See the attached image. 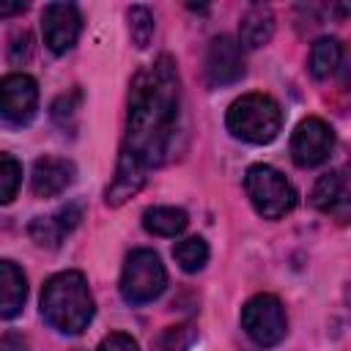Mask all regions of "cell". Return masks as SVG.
Here are the masks:
<instances>
[{"label": "cell", "mask_w": 351, "mask_h": 351, "mask_svg": "<svg viewBox=\"0 0 351 351\" xmlns=\"http://www.w3.org/2000/svg\"><path fill=\"white\" fill-rule=\"evenodd\" d=\"M178 107L181 82L176 60L170 55H159L132 80L126 137L118 156L134 159L145 170L159 167L167 159L178 132Z\"/></svg>", "instance_id": "obj_1"}, {"label": "cell", "mask_w": 351, "mask_h": 351, "mask_svg": "<svg viewBox=\"0 0 351 351\" xmlns=\"http://www.w3.org/2000/svg\"><path fill=\"white\" fill-rule=\"evenodd\" d=\"M41 318L63 332L80 335L93 321V296L82 271H58L41 288Z\"/></svg>", "instance_id": "obj_2"}, {"label": "cell", "mask_w": 351, "mask_h": 351, "mask_svg": "<svg viewBox=\"0 0 351 351\" xmlns=\"http://www.w3.org/2000/svg\"><path fill=\"white\" fill-rule=\"evenodd\" d=\"M225 123H228L233 137L252 143V145H263L280 134L282 110L266 93H247L228 107Z\"/></svg>", "instance_id": "obj_3"}, {"label": "cell", "mask_w": 351, "mask_h": 351, "mask_svg": "<svg viewBox=\"0 0 351 351\" xmlns=\"http://www.w3.org/2000/svg\"><path fill=\"white\" fill-rule=\"evenodd\" d=\"M244 189L252 203V208L263 219H280L296 206V189L293 184L274 170L271 165H252L244 173Z\"/></svg>", "instance_id": "obj_4"}, {"label": "cell", "mask_w": 351, "mask_h": 351, "mask_svg": "<svg viewBox=\"0 0 351 351\" xmlns=\"http://www.w3.org/2000/svg\"><path fill=\"white\" fill-rule=\"evenodd\" d=\"M167 285V271L154 250H134L129 252L123 271H121V296L129 304H148L162 296Z\"/></svg>", "instance_id": "obj_5"}, {"label": "cell", "mask_w": 351, "mask_h": 351, "mask_svg": "<svg viewBox=\"0 0 351 351\" xmlns=\"http://www.w3.org/2000/svg\"><path fill=\"white\" fill-rule=\"evenodd\" d=\"M241 326L258 346H277L288 332V318L282 302L271 293L252 296L241 310Z\"/></svg>", "instance_id": "obj_6"}, {"label": "cell", "mask_w": 351, "mask_h": 351, "mask_svg": "<svg viewBox=\"0 0 351 351\" xmlns=\"http://www.w3.org/2000/svg\"><path fill=\"white\" fill-rule=\"evenodd\" d=\"M335 151V132L326 121L310 115L299 121L291 137V159L299 167H318L324 165Z\"/></svg>", "instance_id": "obj_7"}, {"label": "cell", "mask_w": 351, "mask_h": 351, "mask_svg": "<svg viewBox=\"0 0 351 351\" xmlns=\"http://www.w3.org/2000/svg\"><path fill=\"white\" fill-rule=\"evenodd\" d=\"M38 85L30 74H5L0 80V121L11 126H25L36 118Z\"/></svg>", "instance_id": "obj_8"}, {"label": "cell", "mask_w": 351, "mask_h": 351, "mask_svg": "<svg viewBox=\"0 0 351 351\" xmlns=\"http://www.w3.org/2000/svg\"><path fill=\"white\" fill-rule=\"evenodd\" d=\"M82 30V16L77 11V5L71 3H49L41 11V33H44V44L55 52L63 55L69 52Z\"/></svg>", "instance_id": "obj_9"}, {"label": "cell", "mask_w": 351, "mask_h": 351, "mask_svg": "<svg viewBox=\"0 0 351 351\" xmlns=\"http://www.w3.org/2000/svg\"><path fill=\"white\" fill-rule=\"evenodd\" d=\"M206 80L214 88L222 85H233L244 77V52L241 44L230 36H217L211 38L208 49H206Z\"/></svg>", "instance_id": "obj_10"}, {"label": "cell", "mask_w": 351, "mask_h": 351, "mask_svg": "<svg viewBox=\"0 0 351 351\" xmlns=\"http://www.w3.org/2000/svg\"><path fill=\"white\" fill-rule=\"evenodd\" d=\"M77 178V167L63 156H38L30 173V189L36 197H55L66 192Z\"/></svg>", "instance_id": "obj_11"}, {"label": "cell", "mask_w": 351, "mask_h": 351, "mask_svg": "<svg viewBox=\"0 0 351 351\" xmlns=\"http://www.w3.org/2000/svg\"><path fill=\"white\" fill-rule=\"evenodd\" d=\"M82 219V206L80 203H66L63 208L52 211L49 217H38L30 222V239L41 247H49V250H58L60 241L80 225Z\"/></svg>", "instance_id": "obj_12"}, {"label": "cell", "mask_w": 351, "mask_h": 351, "mask_svg": "<svg viewBox=\"0 0 351 351\" xmlns=\"http://www.w3.org/2000/svg\"><path fill=\"white\" fill-rule=\"evenodd\" d=\"M310 203L318 211L337 217V222H346V217H348V178H346V170L324 173L313 186Z\"/></svg>", "instance_id": "obj_13"}, {"label": "cell", "mask_w": 351, "mask_h": 351, "mask_svg": "<svg viewBox=\"0 0 351 351\" xmlns=\"http://www.w3.org/2000/svg\"><path fill=\"white\" fill-rule=\"evenodd\" d=\"M27 299V277L14 261H0V318H16Z\"/></svg>", "instance_id": "obj_14"}, {"label": "cell", "mask_w": 351, "mask_h": 351, "mask_svg": "<svg viewBox=\"0 0 351 351\" xmlns=\"http://www.w3.org/2000/svg\"><path fill=\"white\" fill-rule=\"evenodd\" d=\"M274 36V14L269 5H250L239 22V44L247 49H258L269 44Z\"/></svg>", "instance_id": "obj_15"}, {"label": "cell", "mask_w": 351, "mask_h": 351, "mask_svg": "<svg viewBox=\"0 0 351 351\" xmlns=\"http://www.w3.org/2000/svg\"><path fill=\"white\" fill-rule=\"evenodd\" d=\"M186 211L184 208H176V206H154V208H145L143 214V228L154 236H165V239H173L178 233H184L186 228Z\"/></svg>", "instance_id": "obj_16"}, {"label": "cell", "mask_w": 351, "mask_h": 351, "mask_svg": "<svg viewBox=\"0 0 351 351\" xmlns=\"http://www.w3.org/2000/svg\"><path fill=\"white\" fill-rule=\"evenodd\" d=\"M343 58V44L332 36L318 38L310 47V58H307V69L313 74V80H326L329 74H335V69L340 66Z\"/></svg>", "instance_id": "obj_17"}, {"label": "cell", "mask_w": 351, "mask_h": 351, "mask_svg": "<svg viewBox=\"0 0 351 351\" xmlns=\"http://www.w3.org/2000/svg\"><path fill=\"white\" fill-rule=\"evenodd\" d=\"M173 258H176V263H178L184 271L195 274V271H200V269L208 263V244H206V239H200V236L181 239V241L173 247Z\"/></svg>", "instance_id": "obj_18"}, {"label": "cell", "mask_w": 351, "mask_h": 351, "mask_svg": "<svg viewBox=\"0 0 351 351\" xmlns=\"http://www.w3.org/2000/svg\"><path fill=\"white\" fill-rule=\"evenodd\" d=\"M195 340H197L195 324H178V326L162 329V332L154 337L151 348H154V351H186Z\"/></svg>", "instance_id": "obj_19"}, {"label": "cell", "mask_w": 351, "mask_h": 351, "mask_svg": "<svg viewBox=\"0 0 351 351\" xmlns=\"http://www.w3.org/2000/svg\"><path fill=\"white\" fill-rule=\"evenodd\" d=\"M129 16V36H132V44L137 49H145L154 38V14L145 8V5H132L126 11Z\"/></svg>", "instance_id": "obj_20"}, {"label": "cell", "mask_w": 351, "mask_h": 351, "mask_svg": "<svg viewBox=\"0 0 351 351\" xmlns=\"http://www.w3.org/2000/svg\"><path fill=\"white\" fill-rule=\"evenodd\" d=\"M22 184V165L11 154H0V206L11 203Z\"/></svg>", "instance_id": "obj_21"}, {"label": "cell", "mask_w": 351, "mask_h": 351, "mask_svg": "<svg viewBox=\"0 0 351 351\" xmlns=\"http://www.w3.org/2000/svg\"><path fill=\"white\" fill-rule=\"evenodd\" d=\"M80 101H82V93L80 90H71V93H63L58 96V101L52 104V118L58 126H71L74 118H77V110H80Z\"/></svg>", "instance_id": "obj_22"}, {"label": "cell", "mask_w": 351, "mask_h": 351, "mask_svg": "<svg viewBox=\"0 0 351 351\" xmlns=\"http://www.w3.org/2000/svg\"><path fill=\"white\" fill-rule=\"evenodd\" d=\"M96 351H140V348H137V340L132 335H126V332H110L99 343Z\"/></svg>", "instance_id": "obj_23"}, {"label": "cell", "mask_w": 351, "mask_h": 351, "mask_svg": "<svg viewBox=\"0 0 351 351\" xmlns=\"http://www.w3.org/2000/svg\"><path fill=\"white\" fill-rule=\"evenodd\" d=\"M30 58V33L22 30L14 36V44H11V60L19 63V60H27Z\"/></svg>", "instance_id": "obj_24"}, {"label": "cell", "mask_w": 351, "mask_h": 351, "mask_svg": "<svg viewBox=\"0 0 351 351\" xmlns=\"http://www.w3.org/2000/svg\"><path fill=\"white\" fill-rule=\"evenodd\" d=\"M0 351H30L27 348V337L22 332H5L0 337Z\"/></svg>", "instance_id": "obj_25"}, {"label": "cell", "mask_w": 351, "mask_h": 351, "mask_svg": "<svg viewBox=\"0 0 351 351\" xmlns=\"http://www.w3.org/2000/svg\"><path fill=\"white\" fill-rule=\"evenodd\" d=\"M27 5L25 3H0V16H11V14H22Z\"/></svg>", "instance_id": "obj_26"}]
</instances>
